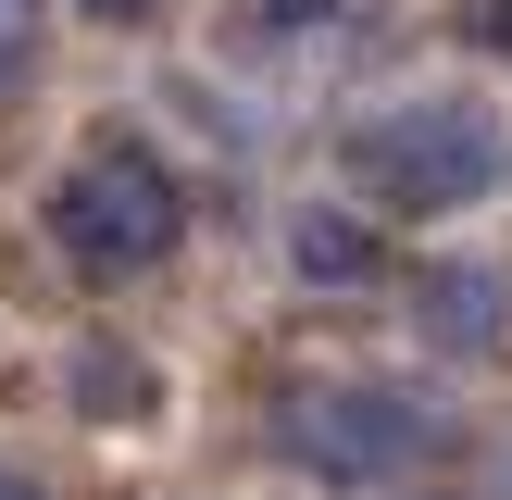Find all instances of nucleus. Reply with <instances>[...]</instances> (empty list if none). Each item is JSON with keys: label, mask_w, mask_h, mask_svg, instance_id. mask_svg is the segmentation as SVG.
<instances>
[{"label": "nucleus", "mask_w": 512, "mask_h": 500, "mask_svg": "<svg viewBox=\"0 0 512 500\" xmlns=\"http://www.w3.org/2000/svg\"><path fill=\"white\" fill-rule=\"evenodd\" d=\"M25 13H38V0H0V38H13V25H25Z\"/></svg>", "instance_id": "obj_11"}, {"label": "nucleus", "mask_w": 512, "mask_h": 500, "mask_svg": "<svg viewBox=\"0 0 512 500\" xmlns=\"http://www.w3.org/2000/svg\"><path fill=\"white\" fill-rule=\"evenodd\" d=\"M50 238H63V263L75 275H150L175 238H188V200H175V175L150 163V150H125V138H100L88 163H63V188H50Z\"/></svg>", "instance_id": "obj_3"}, {"label": "nucleus", "mask_w": 512, "mask_h": 500, "mask_svg": "<svg viewBox=\"0 0 512 500\" xmlns=\"http://www.w3.org/2000/svg\"><path fill=\"white\" fill-rule=\"evenodd\" d=\"M463 38H475V50H500V63H512V0H463Z\"/></svg>", "instance_id": "obj_7"}, {"label": "nucleus", "mask_w": 512, "mask_h": 500, "mask_svg": "<svg viewBox=\"0 0 512 500\" xmlns=\"http://www.w3.org/2000/svg\"><path fill=\"white\" fill-rule=\"evenodd\" d=\"M413 338L450 350V363H500V350H512V275L500 263H463V250L425 263L413 275Z\"/></svg>", "instance_id": "obj_4"}, {"label": "nucleus", "mask_w": 512, "mask_h": 500, "mask_svg": "<svg viewBox=\"0 0 512 500\" xmlns=\"http://www.w3.org/2000/svg\"><path fill=\"white\" fill-rule=\"evenodd\" d=\"M512 175V125L488 100H400V113L350 125V188L363 213H463Z\"/></svg>", "instance_id": "obj_1"}, {"label": "nucleus", "mask_w": 512, "mask_h": 500, "mask_svg": "<svg viewBox=\"0 0 512 500\" xmlns=\"http://www.w3.org/2000/svg\"><path fill=\"white\" fill-rule=\"evenodd\" d=\"M0 500H50V488H38V475H13V463H0Z\"/></svg>", "instance_id": "obj_10"}, {"label": "nucleus", "mask_w": 512, "mask_h": 500, "mask_svg": "<svg viewBox=\"0 0 512 500\" xmlns=\"http://www.w3.org/2000/svg\"><path fill=\"white\" fill-rule=\"evenodd\" d=\"M288 263L313 275V288H375V213H350V200H313V213L288 225Z\"/></svg>", "instance_id": "obj_5"}, {"label": "nucleus", "mask_w": 512, "mask_h": 500, "mask_svg": "<svg viewBox=\"0 0 512 500\" xmlns=\"http://www.w3.org/2000/svg\"><path fill=\"white\" fill-rule=\"evenodd\" d=\"M88 25H150V0H75Z\"/></svg>", "instance_id": "obj_9"}, {"label": "nucleus", "mask_w": 512, "mask_h": 500, "mask_svg": "<svg viewBox=\"0 0 512 500\" xmlns=\"http://www.w3.org/2000/svg\"><path fill=\"white\" fill-rule=\"evenodd\" d=\"M450 450V413L413 388H375V375H338V388H288L275 400V463L313 475V488H400Z\"/></svg>", "instance_id": "obj_2"}, {"label": "nucleus", "mask_w": 512, "mask_h": 500, "mask_svg": "<svg viewBox=\"0 0 512 500\" xmlns=\"http://www.w3.org/2000/svg\"><path fill=\"white\" fill-rule=\"evenodd\" d=\"M350 13V0H263V25H275V38H300V25H338Z\"/></svg>", "instance_id": "obj_8"}, {"label": "nucleus", "mask_w": 512, "mask_h": 500, "mask_svg": "<svg viewBox=\"0 0 512 500\" xmlns=\"http://www.w3.org/2000/svg\"><path fill=\"white\" fill-rule=\"evenodd\" d=\"M75 400H88V413L100 425H125V413H150V363H138V350H113V338H75Z\"/></svg>", "instance_id": "obj_6"}]
</instances>
